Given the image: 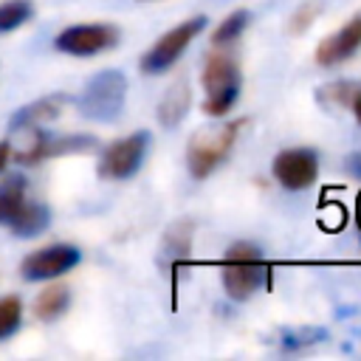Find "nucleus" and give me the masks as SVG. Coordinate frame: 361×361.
<instances>
[{"label": "nucleus", "instance_id": "obj_1", "mask_svg": "<svg viewBox=\"0 0 361 361\" xmlns=\"http://www.w3.org/2000/svg\"><path fill=\"white\" fill-rule=\"evenodd\" d=\"M268 279V265L254 243H234L223 257V288L234 302L254 296Z\"/></svg>", "mask_w": 361, "mask_h": 361}, {"label": "nucleus", "instance_id": "obj_2", "mask_svg": "<svg viewBox=\"0 0 361 361\" xmlns=\"http://www.w3.org/2000/svg\"><path fill=\"white\" fill-rule=\"evenodd\" d=\"M243 118L237 121H226V124H214V127H206L200 133L192 135L189 147H186V166L192 172V178L203 180L206 175H212L231 152L240 130H243Z\"/></svg>", "mask_w": 361, "mask_h": 361}, {"label": "nucleus", "instance_id": "obj_3", "mask_svg": "<svg viewBox=\"0 0 361 361\" xmlns=\"http://www.w3.org/2000/svg\"><path fill=\"white\" fill-rule=\"evenodd\" d=\"M203 87H206V113L209 116H223L231 110V104L240 96V65L237 56L217 48L209 54L203 65Z\"/></svg>", "mask_w": 361, "mask_h": 361}, {"label": "nucleus", "instance_id": "obj_4", "mask_svg": "<svg viewBox=\"0 0 361 361\" xmlns=\"http://www.w3.org/2000/svg\"><path fill=\"white\" fill-rule=\"evenodd\" d=\"M127 99V79L121 71H102L96 73L82 96H79V113L93 121H113L118 118Z\"/></svg>", "mask_w": 361, "mask_h": 361}, {"label": "nucleus", "instance_id": "obj_5", "mask_svg": "<svg viewBox=\"0 0 361 361\" xmlns=\"http://www.w3.org/2000/svg\"><path fill=\"white\" fill-rule=\"evenodd\" d=\"M149 149V133L138 130L121 141H113L102 158H99V175L107 178V180H124V178H133L141 164H144V155Z\"/></svg>", "mask_w": 361, "mask_h": 361}, {"label": "nucleus", "instance_id": "obj_6", "mask_svg": "<svg viewBox=\"0 0 361 361\" xmlns=\"http://www.w3.org/2000/svg\"><path fill=\"white\" fill-rule=\"evenodd\" d=\"M206 25V17H192L180 25H175L172 31H166L144 56H141V71L144 73H164L166 68H172L180 54L189 48V42L203 31Z\"/></svg>", "mask_w": 361, "mask_h": 361}, {"label": "nucleus", "instance_id": "obj_7", "mask_svg": "<svg viewBox=\"0 0 361 361\" xmlns=\"http://www.w3.org/2000/svg\"><path fill=\"white\" fill-rule=\"evenodd\" d=\"M118 42V28L107 23H90V25H71L56 34L54 45L62 54L71 56H93Z\"/></svg>", "mask_w": 361, "mask_h": 361}, {"label": "nucleus", "instance_id": "obj_8", "mask_svg": "<svg viewBox=\"0 0 361 361\" xmlns=\"http://www.w3.org/2000/svg\"><path fill=\"white\" fill-rule=\"evenodd\" d=\"M79 259H82V254H79L76 245L54 243V245H45V248L28 254V257L20 262V276L28 279V282L56 279V276L68 274Z\"/></svg>", "mask_w": 361, "mask_h": 361}, {"label": "nucleus", "instance_id": "obj_9", "mask_svg": "<svg viewBox=\"0 0 361 361\" xmlns=\"http://www.w3.org/2000/svg\"><path fill=\"white\" fill-rule=\"evenodd\" d=\"M319 175V158L313 149H282L276 158H274V178L290 189V192H302L307 189Z\"/></svg>", "mask_w": 361, "mask_h": 361}, {"label": "nucleus", "instance_id": "obj_10", "mask_svg": "<svg viewBox=\"0 0 361 361\" xmlns=\"http://www.w3.org/2000/svg\"><path fill=\"white\" fill-rule=\"evenodd\" d=\"M358 48H361V14H355L350 23H344L338 31H333L330 37L322 39V45L316 48V62L322 68H333V65L350 59Z\"/></svg>", "mask_w": 361, "mask_h": 361}, {"label": "nucleus", "instance_id": "obj_11", "mask_svg": "<svg viewBox=\"0 0 361 361\" xmlns=\"http://www.w3.org/2000/svg\"><path fill=\"white\" fill-rule=\"evenodd\" d=\"M68 104V96L65 93H51V96H42L25 107H20L11 118V127H42L48 121H54L62 107Z\"/></svg>", "mask_w": 361, "mask_h": 361}, {"label": "nucleus", "instance_id": "obj_12", "mask_svg": "<svg viewBox=\"0 0 361 361\" xmlns=\"http://www.w3.org/2000/svg\"><path fill=\"white\" fill-rule=\"evenodd\" d=\"M51 223V209L45 203L37 200H23V206L17 209V214L6 223L17 237H37L48 228Z\"/></svg>", "mask_w": 361, "mask_h": 361}, {"label": "nucleus", "instance_id": "obj_13", "mask_svg": "<svg viewBox=\"0 0 361 361\" xmlns=\"http://www.w3.org/2000/svg\"><path fill=\"white\" fill-rule=\"evenodd\" d=\"M192 251V220H178L169 226V231L164 234L161 243V262L172 265V262H183Z\"/></svg>", "mask_w": 361, "mask_h": 361}, {"label": "nucleus", "instance_id": "obj_14", "mask_svg": "<svg viewBox=\"0 0 361 361\" xmlns=\"http://www.w3.org/2000/svg\"><path fill=\"white\" fill-rule=\"evenodd\" d=\"M189 99H192V93H189V85H186L183 79H178L175 85H169V90H166L164 99L158 102V121H161L164 127L180 124V118H183L186 110H189Z\"/></svg>", "mask_w": 361, "mask_h": 361}, {"label": "nucleus", "instance_id": "obj_15", "mask_svg": "<svg viewBox=\"0 0 361 361\" xmlns=\"http://www.w3.org/2000/svg\"><path fill=\"white\" fill-rule=\"evenodd\" d=\"M68 305H71V290L65 285H51L37 296L34 313L39 322H54L68 310Z\"/></svg>", "mask_w": 361, "mask_h": 361}, {"label": "nucleus", "instance_id": "obj_16", "mask_svg": "<svg viewBox=\"0 0 361 361\" xmlns=\"http://www.w3.org/2000/svg\"><path fill=\"white\" fill-rule=\"evenodd\" d=\"M25 200V178L11 175L0 183V223H8Z\"/></svg>", "mask_w": 361, "mask_h": 361}, {"label": "nucleus", "instance_id": "obj_17", "mask_svg": "<svg viewBox=\"0 0 361 361\" xmlns=\"http://www.w3.org/2000/svg\"><path fill=\"white\" fill-rule=\"evenodd\" d=\"M31 14H34L31 0H6V3H0V34L20 28L23 23H28Z\"/></svg>", "mask_w": 361, "mask_h": 361}, {"label": "nucleus", "instance_id": "obj_18", "mask_svg": "<svg viewBox=\"0 0 361 361\" xmlns=\"http://www.w3.org/2000/svg\"><path fill=\"white\" fill-rule=\"evenodd\" d=\"M248 11H234V14H228L220 25H217V31L212 34V42L217 45V48H226V45H231L234 39H240V34L245 31V25H248Z\"/></svg>", "mask_w": 361, "mask_h": 361}, {"label": "nucleus", "instance_id": "obj_19", "mask_svg": "<svg viewBox=\"0 0 361 361\" xmlns=\"http://www.w3.org/2000/svg\"><path fill=\"white\" fill-rule=\"evenodd\" d=\"M355 90H358L355 82H333L319 90V102L327 107H350V99Z\"/></svg>", "mask_w": 361, "mask_h": 361}, {"label": "nucleus", "instance_id": "obj_20", "mask_svg": "<svg viewBox=\"0 0 361 361\" xmlns=\"http://www.w3.org/2000/svg\"><path fill=\"white\" fill-rule=\"evenodd\" d=\"M23 322V302L17 296L0 299V338L11 336Z\"/></svg>", "mask_w": 361, "mask_h": 361}, {"label": "nucleus", "instance_id": "obj_21", "mask_svg": "<svg viewBox=\"0 0 361 361\" xmlns=\"http://www.w3.org/2000/svg\"><path fill=\"white\" fill-rule=\"evenodd\" d=\"M319 11H322V3H319V0H305V3L293 11V17H290V31L302 34V31L319 17Z\"/></svg>", "mask_w": 361, "mask_h": 361}, {"label": "nucleus", "instance_id": "obj_22", "mask_svg": "<svg viewBox=\"0 0 361 361\" xmlns=\"http://www.w3.org/2000/svg\"><path fill=\"white\" fill-rule=\"evenodd\" d=\"M347 172H350L353 178H358V180H361V152H355V155H350V158H347Z\"/></svg>", "mask_w": 361, "mask_h": 361}, {"label": "nucleus", "instance_id": "obj_23", "mask_svg": "<svg viewBox=\"0 0 361 361\" xmlns=\"http://www.w3.org/2000/svg\"><path fill=\"white\" fill-rule=\"evenodd\" d=\"M8 158H11V144H6V141H0V172L8 166Z\"/></svg>", "mask_w": 361, "mask_h": 361}, {"label": "nucleus", "instance_id": "obj_24", "mask_svg": "<svg viewBox=\"0 0 361 361\" xmlns=\"http://www.w3.org/2000/svg\"><path fill=\"white\" fill-rule=\"evenodd\" d=\"M350 107H353V113H355V118H358V124H361V85H358V90L353 93V99H350Z\"/></svg>", "mask_w": 361, "mask_h": 361}, {"label": "nucleus", "instance_id": "obj_25", "mask_svg": "<svg viewBox=\"0 0 361 361\" xmlns=\"http://www.w3.org/2000/svg\"><path fill=\"white\" fill-rule=\"evenodd\" d=\"M358 228H361V195H358Z\"/></svg>", "mask_w": 361, "mask_h": 361}]
</instances>
